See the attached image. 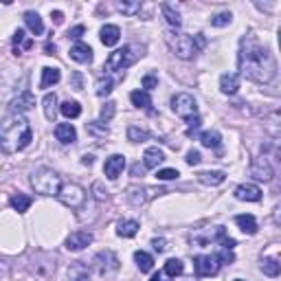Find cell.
<instances>
[{"label": "cell", "mask_w": 281, "mask_h": 281, "mask_svg": "<svg viewBox=\"0 0 281 281\" xmlns=\"http://www.w3.org/2000/svg\"><path fill=\"white\" fill-rule=\"evenodd\" d=\"M240 70L246 79L255 84H271L277 77V62L266 46H262L255 35H246L240 44Z\"/></svg>", "instance_id": "obj_1"}, {"label": "cell", "mask_w": 281, "mask_h": 281, "mask_svg": "<svg viewBox=\"0 0 281 281\" xmlns=\"http://www.w3.org/2000/svg\"><path fill=\"white\" fill-rule=\"evenodd\" d=\"M33 141V130L24 114L11 112L0 121V152L4 154H15L22 152L31 145Z\"/></svg>", "instance_id": "obj_2"}, {"label": "cell", "mask_w": 281, "mask_h": 281, "mask_svg": "<svg viewBox=\"0 0 281 281\" xmlns=\"http://www.w3.org/2000/svg\"><path fill=\"white\" fill-rule=\"evenodd\" d=\"M31 187L42 196H57L62 189V178L48 167H37L31 174Z\"/></svg>", "instance_id": "obj_3"}, {"label": "cell", "mask_w": 281, "mask_h": 281, "mask_svg": "<svg viewBox=\"0 0 281 281\" xmlns=\"http://www.w3.org/2000/svg\"><path fill=\"white\" fill-rule=\"evenodd\" d=\"M202 46H205V37L202 35H196V37L178 35L174 40V53H176V57H180V59H191L198 53V48H202Z\"/></svg>", "instance_id": "obj_4"}, {"label": "cell", "mask_w": 281, "mask_h": 281, "mask_svg": "<svg viewBox=\"0 0 281 281\" xmlns=\"http://www.w3.org/2000/svg\"><path fill=\"white\" fill-rule=\"evenodd\" d=\"M136 55L132 53V46H123L117 48V51L110 53V57L106 59V70L108 73H123L128 66L134 64Z\"/></svg>", "instance_id": "obj_5"}, {"label": "cell", "mask_w": 281, "mask_h": 281, "mask_svg": "<svg viewBox=\"0 0 281 281\" xmlns=\"http://www.w3.org/2000/svg\"><path fill=\"white\" fill-rule=\"evenodd\" d=\"M59 202H62L64 207H68V209H81L84 207V202H86V191L81 189L79 185H75V183H68V185H62V189H59Z\"/></svg>", "instance_id": "obj_6"}, {"label": "cell", "mask_w": 281, "mask_h": 281, "mask_svg": "<svg viewBox=\"0 0 281 281\" xmlns=\"http://www.w3.org/2000/svg\"><path fill=\"white\" fill-rule=\"evenodd\" d=\"M172 110L178 117L183 119H191L198 114V103L196 99L189 95V92H178V95L172 97Z\"/></svg>", "instance_id": "obj_7"}, {"label": "cell", "mask_w": 281, "mask_h": 281, "mask_svg": "<svg viewBox=\"0 0 281 281\" xmlns=\"http://www.w3.org/2000/svg\"><path fill=\"white\" fill-rule=\"evenodd\" d=\"M92 264H95L97 273L99 275H110L114 271H119V257L114 255L112 251H101L95 255V260H92Z\"/></svg>", "instance_id": "obj_8"}, {"label": "cell", "mask_w": 281, "mask_h": 281, "mask_svg": "<svg viewBox=\"0 0 281 281\" xmlns=\"http://www.w3.org/2000/svg\"><path fill=\"white\" fill-rule=\"evenodd\" d=\"M194 268L198 277H211L218 273L220 264H218V255H198L194 260Z\"/></svg>", "instance_id": "obj_9"}, {"label": "cell", "mask_w": 281, "mask_h": 281, "mask_svg": "<svg viewBox=\"0 0 281 281\" xmlns=\"http://www.w3.org/2000/svg\"><path fill=\"white\" fill-rule=\"evenodd\" d=\"M251 174H253V178L264 180V183H271L273 176H275V169H273V165L266 156H260L251 163Z\"/></svg>", "instance_id": "obj_10"}, {"label": "cell", "mask_w": 281, "mask_h": 281, "mask_svg": "<svg viewBox=\"0 0 281 281\" xmlns=\"http://www.w3.org/2000/svg\"><path fill=\"white\" fill-rule=\"evenodd\" d=\"M125 169V156L123 154H112V156L106 158V165H103V174H106V178L110 180H117L121 174H123Z\"/></svg>", "instance_id": "obj_11"}, {"label": "cell", "mask_w": 281, "mask_h": 281, "mask_svg": "<svg viewBox=\"0 0 281 281\" xmlns=\"http://www.w3.org/2000/svg\"><path fill=\"white\" fill-rule=\"evenodd\" d=\"M92 244V233H88V231H75V233H70L68 238H66V249L73 251V253H79L84 251L86 246Z\"/></svg>", "instance_id": "obj_12"}, {"label": "cell", "mask_w": 281, "mask_h": 281, "mask_svg": "<svg viewBox=\"0 0 281 281\" xmlns=\"http://www.w3.org/2000/svg\"><path fill=\"white\" fill-rule=\"evenodd\" d=\"M235 198L242 202H260L262 200V189L257 185H240L235 189Z\"/></svg>", "instance_id": "obj_13"}, {"label": "cell", "mask_w": 281, "mask_h": 281, "mask_svg": "<svg viewBox=\"0 0 281 281\" xmlns=\"http://www.w3.org/2000/svg\"><path fill=\"white\" fill-rule=\"evenodd\" d=\"M70 59H75L77 64H90L92 62V48L84 42H77L70 46Z\"/></svg>", "instance_id": "obj_14"}, {"label": "cell", "mask_w": 281, "mask_h": 281, "mask_svg": "<svg viewBox=\"0 0 281 281\" xmlns=\"http://www.w3.org/2000/svg\"><path fill=\"white\" fill-rule=\"evenodd\" d=\"M35 106V97L31 95L29 90L26 92H22V95L18 99H13L11 101V112H15V114H24V112H29V110Z\"/></svg>", "instance_id": "obj_15"}, {"label": "cell", "mask_w": 281, "mask_h": 281, "mask_svg": "<svg viewBox=\"0 0 281 281\" xmlns=\"http://www.w3.org/2000/svg\"><path fill=\"white\" fill-rule=\"evenodd\" d=\"M55 136H57L59 143L68 145V143L77 141V130L70 123H57V125H55Z\"/></svg>", "instance_id": "obj_16"}, {"label": "cell", "mask_w": 281, "mask_h": 281, "mask_svg": "<svg viewBox=\"0 0 281 281\" xmlns=\"http://www.w3.org/2000/svg\"><path fill=\"white\" fill-rule=\"evenodd\" d=\"M240 88V75L235 73H224L220 77V90L224 92V95H235Z\"/></svg>", "instance_id": "obj_17"}, {"label": "cell", "mask_w": 281, "mask_h": 281, "mask_svg": "<svg viewBox=\"0 0 281 281\" xmlns=\"http://www.w3.org/2000/svg\"><path fill=\"white\" fill-rule=\"evenodd\" d=\"M99 37H101V42L106 44V46H117L119 40H121V29L117 24H106L99 33Z\"/></svg>", "instance_id": "obj_18"}, {"label": "cell", "mask_w": 281, "mask_h": 281, "mask_svg": "<svg viewBox=\"0 0 281 281\" xmlns=\"http://www.w3.org/2000/svg\"><path fill=\"white\" fill-rule=\"evenodd\" d=\"M163 161H165V154L158 150V147H147L145 156H143V167L145 169H156Z\"/></svg>", "instance_id": "obj_19"}, {"label": "cell", "mask_w": 281, "mask_h": 281, "mask_svg": "<svg viewBox=\"0 0 281 281\" xmlns=\"http://www.w3.org/2000/svg\"><path fill=\"white\" fill-rule=\"evenodd\" d=\"M62 79V73H59V68H53V66H46V68H42V81H40V88H51L55 86L57 81Z\"/></svg>", "instance_id": "obj_20"}, {"label": "cell", "mask_w": 281, "mask_h": 281, "mask_svg": "<svg viewBox=\"0 0 281 281\" xmlns=\"http://www.w3.org/2000/svg\"><path fill=\"white\" fill-rule=\"evenodd\" d=\"M68 279L70 281H90V273H88V266L84 262H75L73 266L68 268Z\"/></svg>", "instance_id": "obj_21"}, {"label": "cell", "mask_w": 281, "mask_h": 281, "mask_svg": "<svg viewBox=\"0 0 281 281\" xmlns=\"http://www.w3.org/2000/svg\"><path fill=\"white\" fill-rule=\"evenodd\" d=\"M235 224H238V227H240L242 231H244L246 235H255V233H257V229H260V227H257V220L253 218L251 213L238 216V218H235Z\"/></svg>", "instance_id": "obj_22"}, {"label": "cell", "mask_w": 281, "mask_h": 281, "mask_svg": "<svg viewBox=\"0 0 281 281\" xmlns=\"http://www.w3.org/2000/svg\"><path fill=\"white\" fill-rule=\"evenodd\" d=\"M198 180L202 185H209V187H218L227 180V174L224 172H200L198 174Z\"/></svg>", "instance_id": "obj_23"}, {"label": "cell", "mask_w": 281, "mask_h": 281, "mask_svg": "<svg viewBox=\"0 0 281 281\" xmlns=\"http://www.w3.org/2000/svg\"><path fill=\"white\" fill-rule=\"evenodd\" d=\"M24 22H26V26H29V31L33 33V35H42L44 33V22H42V18L35 13V11H26Z\"/></svg>", "instance_id": "obj_24"}, {"label": "cell", "mask_w": 281, "mask_h": 281, "mask_svg": "<svg viewBox=\"0 0 281 281\" xmlns=\"http://www.w3.org/2000/svg\"><path fill=\"white\" fill-rule=\"evenodd\" d=\"M139 222L136 220H121V222L117 224V233L121 235V238H134L136 233H139Z\"/></svg>", "instance_id": "obj_25"}, {"label": "cell", "mask_w": 281, "mask_h": 281, "mask_svg": "<svg viewBox=\"0 0 281 281\" xmlns=\"http://www.w3.org/2000/svg\"><path fill=\"white\" fill-rule=\"evenodd\" d=\"M200 143L209 150H218L220 145H222V136H220V132L216 130H207L200 134Z\"/></svg>", "instance_id": "obj_26"}, {"label": "cell", "mask_w": 281, "mask_h": 281, "mask_svg": "<svg viewBox=\"0 0 281 281\" xmlns=\"http://www.w3.org/2000/svg\"><path fill=\"white\" fill-rule=\"evenodd\" d=\"M42 108H44V117L55 123V114H57V97H55L53 92H48V95L42 99Z\"/></svg>", "instance_id": "obj_27"}, {"label": "cell", "mask_w": 281, "mask_h": 281, "mask_svg": "<svg viewBox=\"0 0 281 281\" xmlns=\"http://www.w3.org/2000/svg\"><path fill=\"white\" fill-rule=\"evenodd\" d=\"M31 46H33V40H31V37H26V33L22 29H18L13 33V53L15 55H20L22 48H26V51H29Z\"/></svg>", "instance_id": "obj_28"}, {"label": "cell", "mask_w": 281, "mask_h": 281, "mask_svg": "<svg viewBox=\"0 0 281 281\" xmlns=\"http://www.w3.org/2000/svg\"><path fill=\"white\" fill-rule=\"evenodd\" d=\"M31 202L33 200L29 196H24V194H13L9 198V205L13 207V211H18V213H26V211H29Z\"/></svg>", "instance_id": "obj_29"}, {"label": "cell", "mask_w": 281, "mask_h": 281, "mask_svg": "<svg viewBox=\"0 0 281 281\" xmlns=\"http://www.w3.org/2000/svg\"><path fill=\"white\" fill-rule=\"evenodd\" d=\"M134 262H136V266H139L141 273H150L154 268L152 255H150V253H145V251H136L134 253Z\"/></svg>", "instance_id": "obj_30"}, {"label": "cell", "mask_w": 281, "mask_h": 281, "mask_svg": "<svg viewBox=\"0 0 281 281\" xmlns=\"http://www.w3.org/2000/svg\"><path fill=\"white\" fill-rule=\"evenodd\" d=\"M161 11H163V15H165V20H167V24H172V26H176L178 29L180 24H183V18H180V13L176 11L172 4H161Z\"/></svg>", "instance_id": "obj_31"}, {"label": "cell", "mask_w": 281, "mask_h": 281, "mask_svg": "<svg viewBox=\"0 0 281 281\" xmlns=\"http://www.w3.org/2000/svg\"><path fill=\"white\" fill-rule=\"evenodd\" d=\"M132 99V103H134L136 108H143V110H147L152 106V97H150V92H145V90H134L130 95Z\"/></svg>", "instance_id": "obj_32"}, {"label": "cell", "mask_w": 281, "mask_h": 281, "mask_svg": "<svg viewBox=\"0 0 281 281\" xmlns=\"http://www.w3.org/2000/svg\"><path fill=\"white\" fill-rule=\"evenodd\" d=\"M59 112H62L66 119H77L81 114V106L77 101H70L68 99V101H64L62 106H59Z\"/></svg>", "instance_id": "obj_33"}, {"label": "cell", "mask_w": 281, "mask_h": 281, "mask_svg": "<svg viewBox=\"0 0 281 281\" xmlns=\"http://www.w3.org/2000/svg\"><path fill=\"white\" fill-rule=\"evenodd\" d=\"M128 139L132 143H145V141H150V132H147L145 128H139V125H130L128 128Z\"/></svg>", "instance_id": "obj_34"}, {"label": "cell", "mask_w": 281, "mask_h": 281, "mask_svg": "<svg viewBox=\"0 0 281 281\" xmlns=\"http://www.w3.org/2000/svg\"><path fill=\"white\" fill-rule=\"evenodd\" d=\"M262 271H264V275H268V277H279L281 264L277 260H273V257H266V260H262Z\"/></svg>", "instance_id": "obj_35"}, {"label": "cell", "mask_w": 281, "mask_h": 281, "mask_svg": "<svg viewBox=\"0 0 281 281\" xmlns=\"http://www.w3.org/2000/svg\"><path fill=\"white\" fill-rule=\"evenodd\" d=\"M145 194H147V191L141 189V187H130V189H128V200L132 202V205L139 207L141 202H145V198H147Z\"/></svg>", "instance_id": "obj_36"}, {"label": "cell", "mask_w": 281, "mask_h": 281, "mask_svg": "<svg viewBox=\"0 0 281 281\" xmlns=\"http://www.w3.org/2000/svg\"><path fill=\"white\" fill-rule=\"evenodd\" d=\"M183 271H185V266L180 260H169L165 264V275L167 277H178V275H183Z\"/></svg>", "instance_id": "obj_37"}, {"label": "cell", "mask_w": 281, "mask_h": 281, "mask_svg": "<svg viewBox=\"0 0 281 281\" xmlns=\"http://www.w3.org/2000/svg\"><path fill=\"white\" fill-rule=\"evenodd\" d=\"M114 88V81L110 79V77H101V79L97 81V95L99 97H108L110 92H112Z\"/></svg>", "instance_id": "obj_38"}, {"label": "cell", "mask_w": 281, "mask_h": 281, "mask_svg": "<svg viewBox=\"0 0 281 281\" xmlns=\"http://www.w3.org/2000/svg\"><path fill=\"white\" fill-rule=\"evenodd\" d=\"M114 112H117V103L114 101H108L106 106L101 108V117H99V123H110V121H112V117H114Z\"/></svg>", "instance_id": "obj_39"}, {"label": "cell", "mask_w": 281, "mask_h": 281, "mask_svg": "<svg viewBox=\"0 0 281 281\" xmlns=\"http://www.w3.org/2000/svg\"><path fill=\"white\" fill-rule=\"evenodd\" d=\"M117 9L121 11V13H125V15H136L141 11V2H117Z\"/></svg>", "instance_id": "obj_40"}, {"label": "cell", "mask_w": 281, "mask_h": 281, "mask_svg": "<svg viewBox=\"0 0 281 281\" xmlns=\"http://www.w3.org/2000/svg\"><path fill=\"white\" fill-rule=\"evenodd\" d=\"M231 20H233V15L229 11H222V13L211 15V26H227V24H231Z\"/></svg>", "instance_id": "obj_41"}, {"label": "cell", "mask_w": 281, "mask_h": 281, "mask_svg": "<svg viewBox=\"0 0 281 281\" xmlns=\"http://www.w3.org/2000/svg\"><path fill=\"white\" fill-rule=\"evenodd\" d=\"M86 130L90 132V134H95V136H108V128H106L103 123H99V121L86 123Z\"/></svg>", "instance_id": "obj_42"}, {"label": "cell", "mask_w": 281, "mask_h": 281, "mask_svg": "<svg viewBox=\"0 0 281 281\" xmlns=\"http://www.w3.org/2000/svg\"><path fill=\"white\" fill-rule=\"evenodd\" d=\"M277 123H279V112H273V114H271V121L266 123V130H268V134H271L273 139H279V128H277Z\"/></svg>", "instance_id": "obj_43"}, {"label": "cell", "mask_w": 281, "mask_h": 281, "mask_svg": "<svg viewBox=\"0 0 281 281\" xmlns=\"http://www.w3.org/2000/svg\"><path fill=\"white\" fill-rule=\"evenodd\" d=\"M218 240L222 242V246H224L227 251H233V249H235V240H233V238H229L227 231H224L222 227H218Z\"/></svg>", "instance_id": "obj_44"}, {"label": "cell", "mask_w": 281, "mask_h": 281, "mask_svg": "<svg viewBox=\"0 0 281 281\" xmlns=\"http://www.w3.org/2000/svg\"><path fill=\"white\" fill-rule=\"evenodd\" d=\"M178 176H180L178 169H169V167H167V169H161V172L156 174V178H158V180H176Z\"/></svg>", "instance_id": "obj_45"}, {"label": "cell", "mask_w": 281, "mask_h": 281, "mask_svg": "<svg viewBox=\"0 0 281 281\" xmlns=\"http://www.w3.org/2000/svg\"><path fill=\"white\" fill-rule=\"evenodd\" d=\"M156 86H158V77L156 75H145V77H143V88H145V92L154 90Z\"/></svg>", "instance_id": "obj_46"}, {"label": "cell", "mask_w": 281, "mask_h": 281, "mask_svg": "<svg viewBox=\"0 0 281 281\" xmlns=\"http://www.w3.org/2000/svg\"><path fill=\"white\" fill-rule=\"evenodd\" d=\"M92 191H95V198H97V200H106V198H108V191L103 189L101 183H95V185H92Z\"/></svg>", "instance_id": "obj_47"}, {"label": "cell", "mask_w": 281, "mask_h": 281, "mask_svg": "<svg viewBox=\"0 0 281 281\" xmlns=\"http://www.w3.org/2000/svg\"><path fill=\"white\" fill-rule=\"evenodd\" d=\"M84 33H86V26H84V24H77V26H73V29L68 31V37H73V40H79Z\"/></svg>", "instance_id": "obj_48"}, {"label": "cell", "mask_w": 281, "mask_h": 281, "mask_svg": "<svg viewBox=\"0 0 281 281\" xmlns=\"http://www.w3.org/2000/svg\"><path fill=\"white\" fill-rule=\"evenodd\" d=\"M200 161H202V156H200V152H198V150L187 152V163H189V165H198Z\"/></svg>", "instance_id": "obj_49"}, {"label": "cell", "mask_w": 281, "mask_h": 281, "mask_svg": "<svg viewBox=\"0 0 281 281\" xmlns=\"http://www.w3.org/2000/svg\"><path fill=\"white\" fill-rule=\"evenodd\" d=\"M187 123H189V130H187V132H189V134H191V132H194V130H198V128H200V125H202V121H200V117H198V114H196V117L187 119Z\"/></svg>", "instance_id": "obj_50"}, {"label": "cell", "mask_w": 281, "mask_h": 281, "mask_svg": "<svg viewBox=\"0 0 281 281\" xmlns=\"http://www.w3.org/2000/svg\"><path fill=\"white\" fill-rule=\"evenodd\" d=\"M152 246H154V251H156V253H165V249H167V242H165L163 238L161 240H154Z\"/></svg>", "instance_id": "obj_51"}, {"label": "cell", "mask_w": 281, "mask_h": 281, "mask_svg": "<svg viewBox=\"0 0 281 281\" xmlns=\"http://www.w3.org/2000/svg\"><path fill=\"white\" fill-rule=\"evenodd\" d=\"M218 262H233V253H231V251H224L222 253V255H218Z\"/></svg>", "instance_id": "obj_52"}, {"label": "cell", "mask_w": 281, "mask_h": 281, "mask_svg": "<svg viewBox=\"0 0 281 281\" xmlns=\"http://www.w3.org/2000/svg\"><path fill=\"white\" fill-rule=\"evenodd\" d=\"M51 18H53L55 24H62V22H64V13H62V11H53Z\"/></svg>", "instance_id": "obj_53"}, {"label": "cell", "mask_w": 281, "mask_h": 281, "mask_svg": "<svg viewBox=\"0 0 281 281\" xmlns=\"http://www.w3.org/2000/svg\"><path fill=\"white\" fill-rule=\"evenodd\" d=\"M73 88L75 90H81V75L79 73H73Z\"/></svg>", "instance_id": "obj_54"}, {"label": "cell", "mask_w": 281, "mask_h": 281, "mask_svg": "<svg viewBox=\"0 0 281 281\" xmlns=\"http://www.w3.org/2000/svg\"><path fill=\"white\" fill-rule=\"evenodd\" d=\"M132 174H134V176H143V174H145V167H143V165H134V167H132Z\"/></svg>", "instance_id": "obj_55"}, {"label": "cell", "mask_w": 281, "mask_h": 281, "mask_svg": "<svg viewBox=\"0 0 281 281\" xmlns=\"http://www.w3.org/2000/svg\"><path fill=\"white\" fill-rule=\"evenodd\" d=\"M44 51H46V55H53V53H55V44H51V42H48L46 46H44Z\"/></svg>", "instance_id": "obj_56"}, {"label": "cell", "mask_w": 281, "mask_h": 281, "mask_svg": "<svg viewBox=\"0 0 281 281\" xmlns=\"http://www.w3.org/2000/svg\"><path fill=\"white\" fill-rule=\"evenodd\" d=\"M2 275H7V266H4V262H0V277Z\"/></svg>", "instance_id": "obj_57"}, {"label": "cell", "mask_w": 281, "mask_h": 281, "mask_svg": "<svg viewBox=\"0 0 281 281\" xmlns=\"http://www.w3.org/2000/svg\"><path fill=\"white\" fill-rule=\"evenodd\" d=\"M81 163H84V165H92V156H84V158H81Z\"/></svg>", "instance_id": "obj_58"}, {"label": "cell", "mask_w": 281, "mask_h": 281, "mask_svg": "<svg viewBox=\"0 0 281 281\" xmlns=\"http://www.w3.org/2000/svg\"><path fill=\"white\" fill-rule=\"evenodd\" d=\"M152 281H165V279L161 277V275H154V277H152Z\"/></svg>", "instance_id": "obj_59"}, {"label": "cell", "mask_w": 281, "mask_h": 281, "mask_svg": "<svg viewBox=\"0 0 281 281\" xmlns=\"http://www.w3.org/2000/svg\"><path fill=\"white\" fill-rule=\"evenodd\" d=\"M235 281H242V279H235Z\"/></svg>", "instance_id": "obj_60"}]
</instances>
